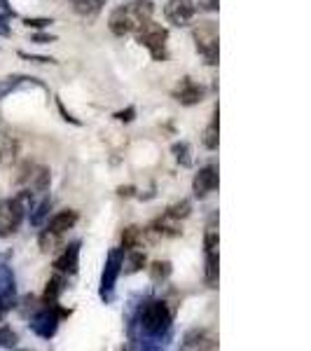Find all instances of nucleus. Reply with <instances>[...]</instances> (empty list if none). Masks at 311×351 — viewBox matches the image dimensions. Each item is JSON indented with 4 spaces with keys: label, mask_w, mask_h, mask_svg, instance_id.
Here are the masks:
<instances>
[{
    "label": "nucleus",
    "mask_w": 311,
    "mask_h": 351,
    "mask_svg": "<svg viewBox=\"0 0 311 351\" xmlns=\"http://www.w3.org/2000/svg\"><path fill=\"white\" fill-rule=\"evenodd\" d=\"M171 324L173 314L164 300H145L136 316V326H138L143 342H157V347H164L162 339H169Z\"/></svg>",
    "instance_id": "f257e3e1"
},
{
    "label": "nucleus",
    "mask_w": 311,
    "mask_h": 351,
    "mask_svg": "<svg viewBox=\"0 0 311 351\" xmlns=\"http://www.w3.org/2000/svg\"><path fill=\"white\" fill-rule=\"evenodd\" d=\"M155 14V3L152 0H132L115 8L108 16V28L112 36L124 38L134 36L140 26H145Z\"/></svg>",
    "instance_id": "f03ea898"
},
{
    "label": "nucleus",
    "mask_w": 311,
    "mask_h": 351,
    "mask_svg": "<svg viewBox=\"0 0 311 351\" xmlns=\"http://www.w3.org/2000/svg\"><path fill=\"white\" fill-rule=\"evenodd\" d=\"M134 36H136V43L150 52L152 61H166L169 59V49H166L169 31L162 24H157V21L150 19L148 24L140 26Z\"/></svg>",
    "instance_id": "7ed1b4c3"
},
{
    "label": "nucleus",
    "mask_w": 311,
    "mask_h": 351,
    "mask_svg": "<svg viewBox=\"0 0 311 351\" xmlns=\"http://www.w3.org/2000/svg\"><path fill=\"white\" fill-rule=\"evenodd\" d=\"M26 204L28 192H21L19 197H10V199L0 202V239H8V237L19 232L26 216Z\"/></svg>",
    "instance_id": "20e7f679"
},
{
    "label": "nucleus",
    "mask_w": 311,
    "mask_h": 351,
    "mask_svg": "<svg viewBox=\"0 0 311 351\" xmlns=\"http://www.w3.org/2000/svg\"><path fill=\"white\" fill-rule=\"evenodd\" d=\"M71 316V309L59 307V302H45L36 314L31 316V330L42 339H52L59 330L61 319Z\"/></svg>",
    "instance_id": "39448f33"
},
{
    "label": "nucleus",
    "mask_w": 311,
    "mask_h": 351,
    "mask_svg": "<svg viewBox=\"0 0 311 351\" xmlns=\"http://www.w3.org/2000/svg\"><path fill=\"white\" fill-rule=\"evenodd\" d=\"M122 260H124V248H112L108 258H105L101 286H99V295L103 302H112V298H115V286L122 274Z\"/></svg>",
    "instance_id": "423d86ee"
},
{
    "label": "nucleus",
    "mask_w": 311,
    "mask_h": 351,
    "mask_svg": "<svg viewBox=\"0 0 311 351\" xmlns=\"http://www.w3.org/2000/svg\"><path fill=\"white\" fill-rule=\"evenodd\" d=\"M192 38H195L197 52H199L206 64H218V26L213 21H201L192 28Z\"/></svg>",
    "instance_id": "0eeeda50"
},
{
    "label": "nucleus",
    "mask_w": 311,
    "mask_h": 351,
    "mask_svg": "<svg viewBox=\"0 0 311 351\" xmlns=\"http://www.w3.org/2000/svg\"><path fill=\"white\" fill-rule=\"evenodd\" d=\"M164 16L171 26H190L192 19L197 16V5L195 0H166L164 5Z\"/></svg>",
    "instance_id": "6e6552de"
},
{
    "label": "nucleus",
    "mask_w": 311,
    "mask_h": 351,
    "mask_svg": "<svg viewBox=\"0 0 311 351\" xmlns=\"http://www.w3.org/2000/svg\"><path fill=\"white\" fill-rule=\"evenodd\" d=\"M203 256H206V284L216 288L218 284V232L208 230L203 239Z\"/></svg>",
    "instance_id": "1a4fd4ad"
},
{
    "label": "nucleus",
    "mask_w": 311,
    "mask_h": 351,
    "mask_svg": "<svg viewBox=\"0 0 311 351\" xmlns=\"http://www.w3.org/2000/svg\"><path fill=\"white\" fill-rule=\"evenodd\" d=\"M16 304V279L14 271L0 265V314L10 311Z\"/></svg>",
    "instance_id": "9d476101"
},
{
    "label": "nucleus",
    "mask_w": 311,
    "mask_h": 351,
    "mask_svg": "<svg viewBox=\"0 0 311 351\" xmlns=\"http://www.w3.org/2000/svg\"><path fill=\"white\" fill-rule=\"evenodd\" d=\"M218 167H213V164H208V167L199 169V171L195 173V180H192V192H195V197H206L211 195V192L218 190Z\"/></svg>",
    "instance_id": "9b49d317"
},
{
    "label": "nucleus",
    "mask_w": 311,
    "mask_h": 351,
    "mask_svg": "<svg viewBox=\"0 0 311 351\" xmlns=\"http://www.w3.org/2000/svg\"><path fill=\"white\" fill-rule=\"evenodd\" d=\"M80 246H82L80 241L68 243L64 248V253L54 260V269L59 271V274H64V276L77 274V267H80Z\"/></svg>",
    "instance_id": "f8f14e48"
},
{
    "label": "nucleus",
    "mask_w": 311,
    "mask_h": 351,
    "mask_svg": "<svg viewBox=\"0 0 311 351\" xmlns=\"http://www.w3.org/2000/svg\"><path fill=\"white\" fill-rule=\"evenodd\" d=\"M203 94H206V89H203L201 84H197L192 77H183V80L178 82V87L173 89V99H176L180 106H197L199 101H203Z\"/></svg>",
    "instance_id": "ddd939ff"
},
{
    "label": "nucleus",
    "mask_w": 311,
    "mask_h": 351,
    "mask_svg": "<svg viewBox=\"0 0 311 351\" xmlns=\"http://www.w3.org/2000/svg\"><path fill=\"white\" fill-rule=\"evenodd\" d=\"M180 347L183 349H218V339L208 330H190V332H185Z\"/></svg>",
    "instance_id": "4468645a"
},
{
    "label": "nucleus",
    "mask_w": 311,
    "mask_h": 351,
    "mask_svg": "<svg viewBox=\"0 0 311 351\" xmlns=\"http://www.w3.org/2000/svg\"><path fill=\"white\" fill-rule=\"evenodd\" d=\"M77 218H80V216H77V211H73V208H66V211H59V213H54V216L49 218L47 230L56 232V234H64V232L75 228Z\"/></svg>",
    "instance_id": "2eb2a0df"
},
{
    "label": "nucleus",
    "mask_w": 311,
    "mask_h": 351,
    "mask_svg": "<svg viewBox=\"0 0 311 351\" xmlns=\"http://www.w3.org/2000/svg\"><path fill=\"white\" fill-rule=\"evenodd\" d=\"M145 263H148V258H145L143 251H134V248H129V251H124L122 269L127 271V274H136V271H140L145 267Z\"/></svg>",
    "instance_id": "dca6fc26"
},
{
    "label": "nucleus",
    "mask_w": 311,
    "mask_h": 351,
    "mask_svg": "<svg viewBox=\"0 0 311 351\" xmlns=\"http://www.w3.org/2000/svg\"><path fill=\"white\" fill-rule=\"evenodd\" d=\"M71 5L77 14L84 16V19H94V16L103 10L105 0H71Z\"/></svg>",
    "instance_id": "f3484780"
},
{
    "label": "nucleus",
    "mask_w": 311,
    "mask_h": 351,
    "mask_svg": "<svg viewBox=\"0 0 311 351\" xmlns=\"http://www.w3.org/2000/svg\"><path fill=\"white\" fill-rule=\"evenodd\" d=\"M26 178H28V183H31V190L40 192V195H42V192H47L49 183H52L49 169H45V167H36V169H33V173H28Z\"/></svg>",
    "instance_id": "a211bd4d"
},
{
    "label": "nucleus",
    "mask_w": 311,
    "mask_h": 351,
    "mask_svg": "<svg viewBox=\"0 0 311 351\" xmlns=\"http://www.w3.org/2000/svg\"><path fill=\"white\" fill-rule=\"evenodd\" d=\"M66 291V276L64 274H54L52 279L47 281V286H45V295L42 300L45 302H59V298H61V293Z\"/></svg>",
    "instance_id": "6ab92c4d"
},
{
    "label": "nucleus",
    "mask_w": 311,
    "mask_h": 351,
    "mask_svg": "<svg viewBox=\"0 0 311 351\" xmlns=\"http://www.w3.org/2000/svg\"><path fill=\"white\" fill-rule=\"evenodd\" d=\"M33 77H24V75H10V77H0V101L5 99V96H10L12 92L21 87L24 82H31Z\"/></svg>",
    "instance_id": "aec40b11"
},
{
    "label": "nucleus",
    "mask_w": 311,
    "mask_h": 351,
    "mask_svg": "<svg viewBox=\"0 0 311 351\" xmlns=\"http://www.w3.org/2000/svg\"><path fill=\"white\" fill-rule=\"evenodd\" d=\"M203 145H206V150H218V106H216V110H213L211 124H208L206 132H203Z\"/></svg>",
    "instance_id": "412c9836"
},
{
    "label": "nucleus",
    "mask_w": 311,
    "mask_h": 351,
    "mask_svg": "<svg viewBox=\"0 0 311 351\" xmlns=\"http://www.w3.org/2000/svg\"><path fill=\"white\" fill-rule=\"evenodd\" d=\"M190 211H192V204L188 199H183V202H178V204H171V206L166 208V213H164V216H166L169 220H176V223H178V220L188 218Z\"/></svg>",
    "instance_id": "4be33fe9"
},
{
    "label": "nucleus",
    "mask_w": 311,
    "mask_h": 351,
    "mask_svg": "<svg viewBox=\"0 0 311 351\" xmlns=\"http://www.w3.org/2000/svg\"><path fill=\"white\" fill-rule=\"evenodd\" d=\"M150 276L152 281H166L171 276V263L169 260H155L150 265Z\"/></svg>",
    "instance_id": "5701e85b"
},
{
    "label": "nucleus",
    "mask_w": 311,
    "mask_h": 351,
    "mask_svg": "<svg viewBox=\"0 0 311 351\" xmlns=\"http://www.w3.org/2000/svg\"><path fill=\"white\" fill-rule=\"evenodd\" d=\"M140 239H143V232L140 228H127L122 232V248L129 251V248H138Z\"/></svg>",
    "instance_id": "b1692460"
},
{
    "label": "nucleus",
    "mask_w": 311,
    "mask_h": 351,
    "mask_svg": "<svg viewBox=\"0 0 311 351\" xmlns=\"http://www.w3.org/2000/svg\"><path fill=\"white\" fill-rule=\"evenodd\" d=\"M49 208H52V199H47V197L40 204H36L31 213V225H42V220L49 216Z\"/></svg>",
    "instance_id": "393cba45"
},
{
    "label": "nucleus",
    "mask_w": 311,
    "mask_h": 351,
    "mask_svg": "<svg viewBox=\"0 0 311 351\" xmlns=\"http://www.w3.org/2000/svg\"><path fill=\"white\" fill-rule=\"evenodd\" d=\"M61 237H64V234H56V232H52V230H42L40 239H38V241H40V251H42V253L54 251V248L59 246Z\"/></svg>",
    "instance_id": "a878e982"
},
{
    "label": "nucleus",
    "mask_w": 311,
    "mask_h": 351,
    "mask_svg": "<svg viewBox=\"0 0 311 351\" xmlns=\"http://www.w3.org/2000/svg\"><path fill=\"white\" fill-rule=\"evenodd\" d=\"M171 152H173V155H176V160L180 162V167H190V164H192L190 145L185 143V141H180V143H173Z\"/></svg>",
    "instance_id": "bb28decb"
},
{
    "label": "nucleus",
    "mask_w": 311,
    "mask_h": 351,
    "mask_svg": "<svg viewBox=\"0 0 311 351\" xmlns=\"http://www.w3.org/2000/svg\"><path fill=\"white\" fill-rule=\"evenodd\" d=\"M16 344V335L12 330H10V328H0V347H5V349H12Z\"/></svg>",
    "instance_id": "cd10ccee"
},
{
    "label": "nucleus",
    "mask_w": 311,
    "mask_h": 351,
    "mask_svg": "<svg viewBox=\"0 0 311 351\" xmlns=\"http://www.w3.org/2000/svg\"><path fill=\"white\" fill-rule=\"evenodd\" d=\"M24 24L28 28H49L52 26V19H24Z\"/></svg>",
    "instance_id": "c85d7f7f"
},
{
    "label": "nucleus",
    "mask_w": 311,
    "mask_h": 351,
    "mask_svg": "<svg viewBox=\"0 0 311 351\" xmlns=\"http://www.w3.org/2000/svg\"><path fill=\"white\" fill-rule=\"evenodd\" d=\"M134 115H136V108H127V110L115 112V120H120V122H132V120H134Z\"/></svg>",
    "instance_id": "c756f323"
},
{
    "label": "nucleus",
    "mask_w": 311,
    "mask_h": 351,
    "mask_svg": "<svg viewBox=\"0 0 311 351\" xmlns=\"http://www.w3.org/2000/svg\"><path fill=\"white\" fill-rule=\"evenodd\" d=\"M19 56L31 59V61H38V64H54V59H49V56H36V54H26V52H19Z\"/></svg>",
    "instance_id": "7c9ffc66"
},
{
    "label": "nucleus",
    "mask_w": 311,
    "mask_h": 351,
    "mask_svg": "<svg viewBox=\"0 0 311 351\" xmlns=\"http://www.w3.org/2000/svg\"><path fill=\"white\" fill-rule=\"evenodd\" d=\"M10 16H12V14H8V12L0 14V36H10V26L5 24V21H8Z\"/></svg>",
    "instance_id": "2f4dec72"
},
{
    "label": "nucleus",
    "mask_w": 311,
    "mask_h": 351,
    "mask_svg": "<svg viewBox=\"0 0 311 351\" xmlns=\"http://www.w3.org/2000/svg\"><path fill=\"white\" fill-rule=\"evenodd\" d=\"M56 106H59V110H61V115H64V120H66V122H73V124H77V127H80V120H75V117H73L71 112H68V110L64 108V104H61V101H59Z\"/></svg>",
    "instance_id": "473e14b6"
},
{
    "label": "nucleus",
    "mask_w": 311,
    "mask_h": 351,
    "mask_svg": "<svg viewBox=\"0 0 311 351\" xmlns=\"http://www.w3.org/2000/svg\"><path fill=\"white\" fill-rule=\"evenodd\" d=\"M199 5H201L203 10H208V12L218 10V0H199Z\"/></svg>",
    "instance_id": "72a5a7b5"
},
{
    "label": "nucleus",
    "mask_w": 311,
    "mask_h": 351,
    "mask_svg": "<svg viewBox=\"0 0 311 351\" xmlns=\"http://www.w3.org/2000/svg\"><path fill=\"white\" fill-rule=\"evenodd\" d=\"M33 40H36V43H52L54 36H47V33H36V36H33Z\"/></svg>",
    "instance_id": "f704fd0d"
},
{
    "label": "nucleus",
    "mask_w": 311,
    "mask_h": 351,
    "mask_svg": "<svg viewBox=\"0 0 311 351\" xmlns=\"http://www.w3.org/2000/svg\"><path fill=\"white\" fill-rule=\"evenodd\" d=\"M0 8H3L5 12H8V14H12V16H14V10L10 8V3H8V0H0Z\"/></svg>",
    "instance_id": "c9c22d12"
}]
</instances>
